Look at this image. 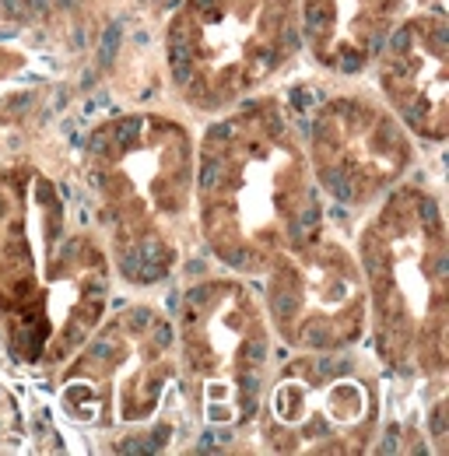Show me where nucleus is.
<instances>
[{
  "instance_id": "obj_1",
  "label": "nucleus",
  "mask_w": 449,
  "mask_h": 456,
  "mask_svg": "<svg viewBox=\"0 0 449 456\" xmlns=\"http://www.w3.org/2000/svg\"><path fill=\"white\" fill-rule=\"evenodd\" d=\"M116 43H119V25H110L106 36H102V46H99V63H102V67H106L112 60V53H116Z\"/></svg>"
},
{
  "instance_id": "obj_2",
  "label": "nucleus",
  "mask_w": 449,
  "mask_h": 456,
  "mask_svg": "<svg viewBox=\"0 0 449 456\" xmlns=\"http://www.w3.org/2000/svg\"><path fill=\"white\" fill-rule=\"evenodd\" d=\"M291 102H295L298 110H309V106L320 102V95H316L313 88H295V92H291Z\"/></svg>"
}]
</instances>
